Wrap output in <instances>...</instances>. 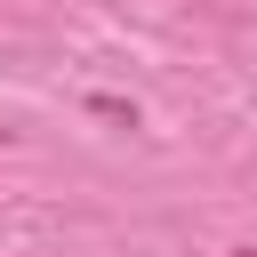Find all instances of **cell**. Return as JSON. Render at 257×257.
Listing matches in <instances>:
<instances>
[{"label":"cell","instance_id":"cell-1","mask_svg":"<svg viewBox=\"0 0 257 257\" xmlns=\"http://www.w3.org/2000/svg\"><path fill=\"white\" fill-rule=\"evenodd\" d=\"M241 257H257V249H241Z\"/></svg>","mask_w":257,"mask_h":257}]
</instances>
